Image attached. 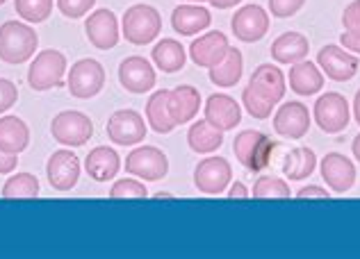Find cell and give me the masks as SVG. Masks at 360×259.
Listing matches in <instances>:
<instances>
[{"mask_svg": "<svg viewBox=\"0 0 360 259\" xmlns=\"http://www.w3.org/2000/svg\"><path fill=\"white\" fill-rule=\"evenodd\" d=\"M39 46L34 27L21 21H7L0 25V60L5 64H23L32 60Z\"/></svg>", "mask_w": 360, "mask_h": 259, "instance_id": "1", "label": "cell"}, {"mask_svg": "<svg viewBox=\"0 0 360 259\" xmlns=\"http://www.w3.org/2000/svg\"><path fill=\"white\" fill-rule=\"evenodd\" d=\"M110 198H148V189L139 180H117L110 189Z\"/></svg>", "mask_w": 360, "mask_h": 259, "instance_id": "36", "label": "cell"}, {"mask_svg": "<svg viewBox=\"0 0 360 259\" xmlns=\"http://www.w3.org/2000/svg\"><path fill=\"white\" fill-rule=\"evenodd\" d=\"M155 80L153 66L144 57L132 55L119 64V82L130 93H148L155 86Z\"/></svg>", "mask_w": 360, "mask_h": 259, "instance_id": "17", "label": "cell"}, {"mask_svg": "<svg viewBox=\"0 0 360 259\" xmlns=\"http://www.w3.org/2000/svg\"><path fill=\"white\" fill-rule=\"evenodd\" d=\"M84 32H87L89 44L98 51H110L121 39L119 21L110 9H96L94 14H89L87 21H84Z\"/></svg>", "mask_w": 360, "mask_h": 259, "instance_id": "16", "label": "cell"}, {"mask_svg": "<svg viewBox=\"0 0 360 259\" xmlns=\"http://www.w3.org/2000/svg\"><path fill=\"white\" fill-rule=\"evenodd\" d=\"M242 73H244V57L238 48H229V53L224 55V60L219 64H214L210 69V82L219 89H231L240 80H242Z\"/></svg>", "mask_w": 360, "mask_h": 259, "instance_id": "26", "label": "cell"}, {"mask_svg": "<svg viewBox=\"0 0 360 259\" xmlns=\"http://www.w3.org/2000/svg\"><path fill=\"white\" fill-rule=\"evenodd\" d=\"M167 98H169V89H160L146 102V126H150V130L158 134H169L176 128L174 119L169 117Z\"/></svg>", "mask_w": 360, "mask_h": 259, "instance_id": "31", "label": "cell"}, {"mask_svg": "<svg viewBox=\"0 0 360 259\" xmlns=\"http://www.w3.org/2000/svg\"><path fill=\"white\" fill-rule=\"evenodd\" d=\"M167 107L169 117L174 119L176 126H187V123L196 119L198 109H201V93L192 84H180L169 91Z\"/></svg>", "mask_w": 360, "mask_h": 259, "instance_id": "21", "label": "cell"}, {"mask_svg": "<svg viewBox=\"0 0 360 259\" xmlns=\"http://www.w3.org/2000/svg\"><path fill=\"white\" fill-rule=\"evenodd\" d=\"M64 73H66V57L60 51H44L34 55V60L27 69V84L34 91H49L58 89L64 84Z\"/></svg>", "mask_w": 360, "mask_h": 259, "instance_id": "5", "label": "cell"}, {"mask_svg": "<svg viewBox=\"0 0 360 259\" xmlns=\"http://www.w3.org/2000/svg\"><path fill=\"white\" fill-rule=\"evenodd\" d=\"M292 189L285 180L274 178V175H262L253 185V198H290Z\"/></svg>", "mask_w": 360, "mask_h": 259, "instance_id": "34", "label": "cell"}, {"mask_svg": "<svg viewBox=\"0 0 360 259\" xmlns=\"http://www.w3.org/2000/svg\"><path fill=\"white\" fill-rule=\"evenodd\" d=\"M46 178L55 191H71L80 180V159L71 150H55L46 164Z\"/></svg>", "mask_w": 360, "mask_h": 259, "instance_id": "13", "label": "cell"}, {"mask_svg": "<svg viewBox=\"0 0 360 259\" xmlns=\"http://www.w3.org/2000/svg\"><path fill=\"white\" fill-rule=\"evenodd\" d=\"M317 66L328 80L333 82H349L358 73V57L349 53L347 48L328 44L317 53Z\"/></svg>", "mask_w": 360, "mask_h": 259, "instance_id": "10", "label": "cell"}, {"mask_svg": "<svg viewBox=\"0 0 360 259\" xmlns=\"http://www.w3.org/2000/svg\"><path fill=\"white\" fill-rule=\"evenodd\" d=\"M229 198H238V200H244L249 198V189H246V185H242V182H233L231 189H229Z\"/></svg>", "mask_w": 360, "mask_h": 259, "instance_id": "44", "label": "cell"}, {"mask_svg": "<svg viewBox=\"0 0 360 259\" xmlns=\"http://www.w3.org/2000/svg\"><path fill=\"white\" fill-rule=\"evenodd\" d=\"M150 57H153V64L162 73H178L183 71V66L187 62V51L176 39H162L153 46Z\"/></svg>", "mask_w": 360, "mask_h": 259, "instance_id": "29", "label": "cell"}, {"mask_svg": "<svg viewBox=\"0 0 360 259\" xmlns=\"http://www.w3.org/2000/svg\"><path fill=\"white\" fill-rule=\"evenodd\" d=\"M51 134L62 146L78 148V146H84V143L94 137V123L87 114H82L78 109H66L53 119Z\"/></svg>", "mask_w": 360, "mask_h": 259, "instance_id": "6", "label": "cell"}, {"mask_svg": "<svg viewBox=\"0 0 360 259\" xmlns=\"http://www.w3.org/2000/svg\"><path fill=\"white\" fill-rule=\"evenodd\" d=\"M340 44H342V48H347L349 53L360 55V30H345L340 34Z\"/></svg>", "mask_w": 360, "mask_h": 259, "instance_id": "41", "label": "cell"}, {"mask_svg": "<svg viewBox=\"0 0 360 259\" xmlns=\"http://www.w3.org/2000/svg\"><path fill=\"white\" fill-rule=\"evenodd\" d=\"M185 3H205V0H185Z\"/></svg>", "mask_w": 360, "mask_h": 259, "instance_id": "49", "label": "cell"}, {"mask_svg": "<svg viewBox=\"0 0 360 259\" xmlns=\"http://www.w3.org/2000/svg\"><path fill=\"white\" fill-rule=\"evenodd\" d=\"M94 5H96V0H58V9L66 18L87 16Z\"/></svg>", "mask_w": 360, "mask_h": 259, "instance_id": "37", "label": "cell"}, {"mask_svg": "<svg viewBox=\"0 0 360 259\" xmlns=\"http://www.w3.org/2000/svg\"><path fill=\"white\" fill-rule=\"evenodd\" d=\"M278 143L269 139L260 130H242L233 141V152L242 166L251 173H260L271 164V157L276 152Z\"/></svg>", "mask_w": 360, "mask_h": 259, "instance_id": "2", "label": "cell"}, {"mask_svg": "<svg viewBox=\"0 0 360 259\" xmlns=\"http://www.w3.org/2000/svg\"><path fill=\"white\" fill-rule=\"evenodd\" d=\"M342 25L345 30H360V0L349 3L342 12Z\"/></svg>", "mask_w": 360, "mask_h": 259, "instance_id": "40", "label": "cell"}, {"mask_svg": "<svg viewBox=\"0 0 360 259\" xmlns=\"http://www.w3.org/2000/svg\"><path fill=\"white\" fill-rule=\"evenodd\" d=\"M84 171H87V175L96 182L115 180L117 173L121 171L119 152L110 146H96L94 150H89L87 159H84Z\"/></svg>", "mask_w": 360, "mask_h": 259, "instance_id": "24", "label": "cell"}, {"mask_svg": "<svg viewBox=\"0 0 360 259\" xmlns=\"http://www.w3.org/2000/svg\"><path fill=\"white\" fill-rule=\"evenodd\" d=\"M66 86H69L73 98L89 100L94 95H98L103 86H105V69H103L101 62L91 60V57L75 62L69 71Z\"/></svg>", "mask_w": 360, "mask_h": 259, "instance_id": "7", "label": "cell"}, {"mask_svg": "<svg viewBox=\"0 0 360 259\" xmlns=\"http://www.w3.org/2000/svg\"><path fill=\"white\" fill-rule=\"evenodd\" d=\"M39 196V180L32 173H16L3 187V198H37Z\"/></svg>", "mask_w": 360, "mask_h": 259, "instance_id": "32", "label": "cell"}, {"mask_svg": "<svg viewBox=\"0 0 360 259\" xmlns=\"http://www.w3.org/2000/svg\"><path fill=\"white\" fill-rule=\"evenodd\" d=\"M233 182V168L224 157H205L194 168V187L205 196L224 194Z\"/></svg>", "mask_w": 360, "mask_h": 259, "instance_id": "8", "label": "cell"}, {"mask_svg": "<svg viewBox=\"0 0 360 259\" xmlns=\"http://www.w3.org/2000/svg\"><path fill=\"white\" fill-rule=\"evenodd\" d=\"M187 143L198 155H210V152L219 150L224 146V132L210 126L205 119L196 121L194 126H189L187 130Z\"/></svg>", "mask_w": 360, "mask_h": 259, "instance_id": "28", "label": "cell"}, {"mask_svg": "<svg viewBox=\"0 0 360 259\" xmlns=\"http://www.w3.org/2000/svg\"><path fill=\"white\" fill-rule=\"evenodd\" d=\"M212 23L210 9L198 5H178L172 14V25L180 36H194L207 30Z\"/></svg>", "mask_w": 360, "mask_h": 259, "instance_id": "22", "label": "cell"}, {"mask_svg": "<svg viewBox=\"0 0 360 259\" xmlns=\"http://www.w3.org/2000/svg\"><path fill=\"white\" fill-rule=\"evenodd\" d=\"M312 119H315L317 128L326 134H340L345 132L349 121H352V105L338 91H326L319 95L315 107H312Z\"/></svg>", "mask_w": 360, "mask_h": 259, "instance_id": "4", "label": "cell"}, {"mask_svg": "<svg viewBox=\"0 0 360 259\" xmlns=\"http://www.w3.org/2000/svg\"><path fill=\"white\" fill-rule=\"evenodd\" d=\"M123 36L135 46H146L155 41L162 32V16L153 5H132L123 14Z\"/></svg>", "mask_w": 360, "mask_h": 259, "instance_id": "3", "label": "cell"}, {"mask_svg": "<svg viewBox=\"0 0 360 259\" xmlns=\"http://www.w3.org/2000/svg\"><path fill=\"white\" fill-rule=\"evenodd\" d=\"M30 146V128L18 117H3L0 119V148L5 152L18 155Z\"/></svg>", "mask_w": 360, "mask_h": 259, "instance_id": "27", "label": "cell"}, {"mask_svg": "<svg viewBox=\"0 0 360 259\" xmlns=\"http://www.w3.org/2000/svg\"><path fill=\"white\" fill-rule=\"evenodd\" d=\"M126 173L139 180L158 182L169 173V159L155 146H139L126 157Z\"/></svg>", "mask_w": 360, "mask_h": 259, "instance_id": "9", "label": "cell"}, {"mask_svg": "<svg viewBox=\"0 0 360 259\" xmlns=\"http://www.w3.org/2000/svg\"><path fill=\"white\" fill-rule=\"evenodd\" d=\"M18 100V89L12 80L0 78V114H5L7 109H12Z\"/></svg>", "mask_w": 360, "mask_h": 259, "instance_id": "39", "label": "cell"}, {"mask_svg": "<svg viewBox=\"0 0 360 259\" xmlns=\"http://www.w3.org/2000/svg\"><path fill=\"white\" fill-rule=\"evenodd\" d=\"M290 89L297 95H315L324 89V73L310 60H301L292 64L290 75H288Z\"/></svg>", "mask_w": 360, "mask_h": 259, "instance_id": "23", "label": "cell"}, {"mask_svg": "<svg viewBox=\"0 0 360 259\" xmlns=\"http://www.w3.org/2000/svg\"><path fill=\"white\" fill-rule=\"evenodd\" d=\"M108 137L117 146H135L146 137L144 117L135 109H119L108 119Z\"/></svg>", "mask_w": 360, "mask_h": 259, "instance_id": "12", "label": "cell"}, {"mask_svg": "<svg viewBox=\"0 0 360 259\" xmlns=\"http://www.w3.org/2000/svg\"><path fill=\"white\" fill-rule=\"evenodd\" d=\"M229 48H231L229 36L219 30H212V32L196 36V39L189 44V57H192V62L196 66H201V69H212L214 64H219L224 60Z\"/></svg>", "mask_w": 360, "mask_h": 259, "instance_id": "19", "label": "cell"}, {"mask_svg": "<svg viewBox=\"0 0 360 259\" xmlns=\"http://www.w3.org/2000/svg\"><path fill=\"white\" fill-rule=\"evenodd\" d=\"M205 3H210V5L217 7V9H231V7H235V5H240L242 0H205Z\"/></svg>", "mask_w": 360, "mask_h": 259, "instance_id": "45", "label": "cell"}, {"mask_svg": "<svg viewBox=\"0 0 360 259\" xmlns=\"http://www.w3.org/2000/svg\"><path fill=\"white\" fill-rule=\"evenodd\" d=\"M352 112H354V119H356V123L360 126V89L356 91V95H354V105H352Z\"/></svg>", "mask_w": 360, "mask_h": 259, "instance_id": "46", "label": "cell"}, {"mask_svg": "<svg viewBox=\"0 0 360 259\" xmlns=\"http://www.w3.org/2000/svg\"><path fill=\"white\" fill-rule=\"evenodd\" d=\"M7 3V0H0V5H5Z\"/></svg>", "mask_w": 360, "mask_h": 259, "instance_id": "50", "label": "cell"}, {"mask_svg": "<svg viewBox=\"0 0 360 259\" xmlns=\"http://www.w3.org/2000/svg\"><path fill=\"white\" fill-rule=\"evenodd\" d=\"M205 121L217 130L229 132L242 123V107L240 102L229 93H212L203 105Z\"/></svg>", "mask_w": 360, "mask_h": 259, "instance_id": "18", "label": "cell"}, {"mask_svg": "<svg viewBox=\"0 0 360 259\" xmlns=\"http://www.w3.org/2000/svg\"><path fill=\"white\" fill-rule=\"evenodd\" d=\"M16 14L27 23H44L53 14V0H14Z\"/></svg>", "mask_w": 360, "mask_h": 259, "instance_id": "33", "label": "cell"}, {"mask_svg": "<svg viewBox=\"0 0 360 259\" xmlns=\"http://www.w3.org/2000/svg\"><path fill=\"white\" fill-rule=\"evenodd\" d=\"M18 164V155H12V152H5L0 148V175H9V173L16 171Z\"/></svg>", "mask_w": 360, "mask_h": 259, "instance_id": "42", "label": "cell"}, {"mask_svg": "<svg viewBox=\"0 0 360 259\" xmlns=\"http://www.w3.org/2000/svg\"><path fill=\"white\" fill-rule=\"evenodd\" d=\"M269 12L260 5H244L235 12L231 27L235 39H240L244 44H255L264 39V34L269 32Z\"/></svg>", "mask_w": 360, "mask_h": 259, "instance_id": "11", "label": "cell"}, {"mask_svg": "<svg viewBox=\"0 0 360 259\" xmlns=\"http://www.w3.org/2000/svg\"><path fill=\"white\" fill-rule=\"evenodd\" d=\"M317 168V155L312 148L297 146L283 159V173L288 180H308Z\"/></svg>", "mask_w": 360, "mask_h": 259, "instance_id": "30", "label": "cell"}, {"mask_svg": "<svg viewBox=\"0 0 360 259\" xmlns=\"http://www.w3.org/2000/svg\"><path fill=\"white\" fill-rule=\"evenodd\" d=\"M297 198H330V191L326 187H315V185H308V187H301L297 191Z\"/></svg>", "mask_w": 360, "mask_h": 259, "instance_id": "43", "label": "cell"}, {"mask_svg": "<svg viewBox=\"0 0 360 259\" xmlns=\"http://www.w3.org/2000/svg\"><path fill=\"white\" fill-rule=\"evenodd\" d=\"M319 171L333 194H347L356 185V164L342 152H326L319 161Z\"/></svg>", "mask_w": 360, "mask_h": 259, "instance_id": "14", "label": "cell"}, {"mask_svg": "<svg viewBox=\"0 0 360 259\" xmlns=\"http://www.w3.org/2000/svg\"><path fill=\"white\" fill-rule=\"evenodd\" d=\"M310 53V41L308 36L301 32H283L276 41L271 44V57L278 64H297L306 60Z\"/></svg>", "mask_w": 360, "mask_h": 259, "instance_id": "25", "label": "cell"}, {"mask_svg": "<svg viewBox=\"0 0 360 259\" xmlns=\"http://www.w3.org/2000/svg\"><path fill=\"white\" fill-rule=\"evenodd\" d=\"M155 198H172V194H162V191H158Z\"/></svg>", "mask_w": 360, "mask_h": 259, "instance_id": "48", "label": "cell"}, {"mask_svg": "<svg viewBox=\"0 0 360 259\" xmlns=\"http://www.w3.org/2000/svg\"><path fill=\"white\" fill-rule=\"evenodd\" d=\"M352 152H354V157H356V161H360V134L354 139V143H352Z\"/></svg>", "mask_w": 360, "mask_h": 259, "instance_id": "47", "label": "cell"}, {"mask_svg": "<svg viewBox=\"0 0 360 259\" xmlns=\"http://www.w3.org/2000/svg\"><path fill=\"white\" fill-rule=\"evenodd\" d=\"M274 130L285 139H303L310 130V112L303 102H283L274 114Z\"/></svg>", "mask_w": 360, "mask_h": 259, "instance_id": "15", "label": "cell"}, {"mask_svg": "<svg viewBox=\"0 0 360 259\" xmlns=\"http://www.w3.org/2000/svg\"><path fill=\"white\" fill-rule=\"evenodd\" d=\"M249 86L260 95V98L269 100L271 105H278L283 98H285L288 78L283 75V71L276 64H260L258 69L253 71Z\"/></svg>", "mask_w": 360, "mask_h": 259, "instance_id": "20", "label": "cell"}, {"mask_svg": "<svg viewBox=\"0 0 360 259\" xmlns=\"http://www.w3.org/2000/svg\"><path fill=\"white\" fill-rule=\"evenodd\" d=\"M242 107L249 112L253 119L264 121V119L271 117V112H274V107H276V105H271L269 100L260 98V95L255 93L249 84H246V89L242 91Z\"/></svg>", "mask_w": 360, "mask_h": 259, "instance_id": "35", "label": "cell"}, {"mask_svg": "<svg viewBox=\"0 0 360 259\" xmlns=\"http://www.w3.org/2000/svg\"><path fill=\"white\" fill-rule=\"evenodd\" d=\"M306 0H269V14L276 18H290L301 12Z\"/></svg>", "mask_w": 360, "mask_h": 259, "instance_id": "38", "label": "cell"}]
</instances>
